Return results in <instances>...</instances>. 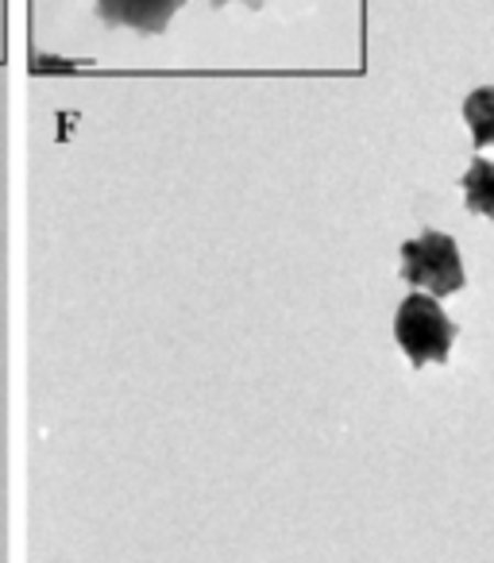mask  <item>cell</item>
I'll use <instances>...</instances> for the list:
<instances>
[{
  "label": "cell",
  "mask_w": 494,
  "mask_h": 563,
  "mask_svg": "<svg viewBox=\"0 0 494 563\" xmlns=\"http://www.w3.org/2000/svg\"><path fill=\"white\" fill-rule=\"evenodd\" d=\"M394 340L402 344V352L409 355L414 367L448 363L455 324L448 321V313L437 306V298H429V294H409L398 306V313H394Z\"/></svg>",
  "instance_id": "6da1fadb"
},
{
  "label": "cell",
  "mask_w": 494,
  "mask_h": 563,
  "mask_svg": "<svg viewBox=\"0 0 494 563\" xmlns=\"http://www.w3.org/2000/svg\"><path fill=\"white\" fill-rule=\"evenodd\" d=\"M402 278L417 290H429V298H448L463 290L460 247L444 232H421L417 240L402 243Z\"/></svg>",
  "instance_id": "7a4b0ae2"
},
{
  "label": "cell",
  "mask_w": 494,
  "mask_h": 563,
  "mask_svg": "<svg viewBox=\"0 0 494 563\" xmlns=\"http://www.w3.org/2000/svg\"><path fill=\"white\" fill-rule=\"evenodd\" d=\"M186 0H97V16L109 27H132L140 35H158L171 27Z\"/></svg>",
  "instance_id": "3957f363"
},
{
  "label": "cell",
  "mask_w": 494,
  "mask_h": 563,
  "mask_svg": "<svg viewBox=\"0 0 494 563\" xmlns=\"http://www.w3.org/2000/svg\"><path fill=\"white\" fill-rule=\"evenodd\" d=\"M463 197H468V209L479 217L494 220V163L475 158L463 174Z\"/></svg>",
  "instance_id": "277c9868"
},
{
  "label": "cell",
  "mask_w": 494,
  "mask_h": 563,
  "mask_svg": "<svg viewBox=\"0 0 494 563\" xmlns=\"http://www.w3.org/2000/svg\"><path fill=\"white\" fill-rule=\"evenodd\" d=\"M463 120H468L475 147H491L494 143V89L491 86L468 93V101H463Z\"/></svg>",
  "instance_id": "5b68a950"
},
{
  "label": "cell",
  "mask_w": 494,
  "mask_h": 563,
  "mask_svg": "<svg viewBox=\"0 0 494 563\" xmlns=\"http://www.w3.org/2000/svg\"><path fill=\"white\" fill-rule=\"evenodd\" d=\"M212 4H232V0H212ZM243 4H260V0H243Z\"/></svg>",
  "instance_id": "8992f818"
}]
</instances>
